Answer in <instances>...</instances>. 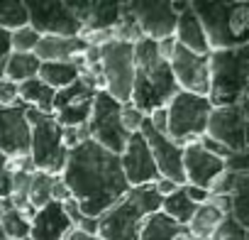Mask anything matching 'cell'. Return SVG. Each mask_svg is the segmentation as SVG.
Instances as JSON below:
<instances>
[{"instance_id": "17", "label": "cell", "mask_w": 249, "mask_h": 240, "mask_svg": "<svg viewBox=\"0 0 249 240\" xmlns=\"http://www.w3.org/2000/svg\"><path fill=\"white\" fill-rule=\"evenodd\" d=\"M120 167H122V174L127 179L130 189L149 186L159 179L152 152H149V147H147V142L140 133H132L127 138V145H124V150L120 155Z\"/></svg>"}, {"instance_id": "23", "label": "cell", "mask_w": 249, "mask_h": 240, "mask_svg": "<svg viewBox=\"0 0 249 240\" xmlns=\"http://www.w3.org/2000/svg\"><path fill=\"white\" fill-rule=\"evenodd\" d=\"M88 49L81 37H39L35 57L39 61H73Z\"/></svg>"}, {"instance_id": "43", "label": "cell", "mask_w": 249, "mask_h": 240, "mask_svg": "<svg viewBox=\"0 0 249 240\" xmlns=\"http://www.w3.org/2000/svg\"><path fill=\"white\" fill-rule=\"evenodd\" d=\"M5 169H8V157H5L3 152H0V177L5 174Z\"/></svg>"}, {"instance_id": "7", "label": "cell", "mask_w": 249, "mask_h": 240, "mask_svg": "<svg viewBox=\"0 0 249 240\" xmlns=\"http://www.w3.org/2000/svg\"><path fill=\"white\" fill-rule=\"evenodd\" d=\"M210 100L205 96H193L178 91L166 105V138L174 140L181 150L200 142L210 118Z\"/></svg>"}, {"instance_id": "16", "label": "cell", "mask_w": 249, "mask_h": 240, "mask_svg": "<svg viewBox=\"0 0 249 240\" xmlns=\"http://www.w3.org/2000/svg\"><path fill=\"white\" fill-rule=\"evenodd\" d=\"M30 120L22 103L0 108V152L8 160L30 155Z\"/></svg>"}, {"instance_id": "26", "label": "cell", "mask_w": 249, "mask_h": 240, "mask_svg": "<svg viewBox=\"0 0 249 240\" xmlns=\"http://www.w3.org/2000/svg\"><path fill=\"white\" fill-rule=\"evenodd\" d=\"M37 79L44 81L49 88L61 91L78 79V69L73 66V61H42Z\"/></svg>"}, {"instance_id": "31", "label": "cell", "mask_w": 249, "mask_h": 240, "mask_svg": "<svg viewBox=\"0 0 249 240\" xmlns=\"http://www.w3.org/2000/svg\"><path fill=\"white\" fill-rule=\"evenodd\" d=\"M230 201H232L230 216H232L242 228H249V174H242V177H239L237 189L232 191Z\"/></svg>"}, {"instance_id": "22", "label": "cell", "mask_w": 249, "mask_h": 240, "mask_svg": "<svg viewBox=\"0 0 249 240\" xmlns=\"http://www.w3.org/2000/svg\"><path fill=\"white\" fill-rule=\"evenodd\" d=\"M30 206L32 211H39L42 206L52 203V201H66L71 194L66 189V184L61 181V177H52L47 172H32L30 177Z\"/></svg>"}, {"instance_id": "9", "label": "cell", "mask_w": 249, "mask_h": 240, "mask_svg": "<svg viewBox=\"0 0 249 240\" xmlns=\"http://www.w3.org/2000/svg\"><path fill=\"white\" fill-rule=\"evenodd\" d=\"M120 108H122V103H117L105 91H98L95 100H93L90 118L86 123L88 140H93L95 145H100L103 150H107L112 155H122L124 145H127V138H130L120 123Z\"/></svg>"}, {"instance_id": "47", "label": "cell", "mask_w": 249, "mask_h": 240, "mask_svg": "<svg viewBox=\"0 0 249 240\" xmlns=\"http://www.w3.org/2000/svg\"><path fill=\"white\" fill-rule=\"evenodd\" d=\"M191 240H198V238H191Z\"/></svg>"}, {"instance_id": "37", "label": "cell", "mask_w": 249, "mask_h": 240, "mask_svg": "<svg viewBox=\"0 0 249 240\" xmlns=\"http://www.w3.org/2000/svg\"><path fill=\"white\" fill-rule=\"evenodd\" d=\"M225 169L234 172V174L247 172V152H230L227 160H225Z\"/></svg>"}, {"instance_id": "44", "label": "cell", "mask_w": 249, "mask_h": 240, "mask_svg": "<svg viewBox=\"0 0 249 240\" xmlns=\"http://www.w3.org/2000/svg\"><path fill=\"white\" fill-rule=\"evenodd\" d=\"M10 208V203H8V199H0V218L5 216V211Z\"/></svg>"}, {"instance_id": "39", "label": "cell", "mask_w": 249, "mask_h": 240, "mask_svg": "<svg viewBox=\"0 0 249 240\" xmlns=\"http://www.w3.org/2000/svg\"><path fill=\"white\" fill-rule=\"evenodd\" d=\"M181 189H183V194H186V196H188V199H191V201H193L196 206L205 203V201H208V196H210V194H208V189H200V186H191V184H183Z\"/></svg>"}, {"instance_id": "27", "label": "cell", "mask_w": 249, "mask_h": 240, "mask_svg": "<svg viewBox=\"0 0 249 240\" xmlns=\"http://www.w3.org/2000/svg\"><path fill=\"white\" fill-rule=\"evenodd\" d=\"M222 213L217 211V208H213L210 203H200L198 208H196V213L191 216V220H188V233H191V238H198V240H210L213 238V233L217 230V225L222 223Z\"/></svg>"}, {"instance_id": "10", "label": "cell", "mask_w": 249, "mask_h": 240, "mask_svg": "<svg viewBox=\"0 0 249 240\" xmlns=\"http://www.w3.org/2000/svg\"><path fill=\"white\" fill-rule=\"evenodd\" d=\"M95 88L86 79H76L71 86L61 88L54 93V105H52V118L61 128H81L88 123L93 100H95Z\"/></svg>"}, {"instance_id": "34", "label": "cell", "mask_w": 249, "mask_h": 240, "mask_svg": "<svg viewBox=\"0 0 249 240\" xmlns=\"http://www.w3.org/2000/svg\"><path fill=\"white\" fill-rule=\"evenodd\" d=\"M144 113H140L130 100L127 103H122V108H120V123H122V128H124V133L127 135H132V133H140V128H142V123H144Z\"/></svg>"}, {"instance_id": "15", "label": "cell", "mask_w": 249, "mask_h": 240, "mask_svg": "<svg viewBox=\"0 0 249 240\" xmlns=\"http://www.w3.org/2000/svg\"><path fill=\"white\" fill-rule=\"evenodd\" d=\"M127 13L135 18L142 37L152 40V42H161L166 37H174L176 30V13L171 8V3H124Z\"/></svg>"}, {"instance_id": "33", "label": "cell", "mask_w": 249, "mask_h": 240, "mask_svg": "<svg viewBox=\"0 0 249 240\" xmlns=\"http://www.w3.org/2000/svg\"><path fill=\"white\" fill-rule=\"evenodd\" d=\"M37 42H39V35H37L30 25H25V27L10 32V47H13V52H18V54H35Z\"/></svg>"}, {"instance_id": "4", "label": "cell", "mask_w": 249, "mask_h": 240, "mask_svg": "<svg viewBox=\"0 0 249 240\" xmlns=\"http://www.w3.org/2000/svg\"><path fill=\"white\" fill-rule=\"evenodd\" d=\"M196 18L203 25L208 49L225 52L239 49L249 42V3L232 0V3H191Z\"/></svg>"}, {"instance_id": "20", "label": "cell", "mask_w": 249, "mask_h": 240, "mask_svg": "<svg viewBox=\"0 0 249 240\" xmlns=\"http://www.w3.org/2000/svg\"><path fill=\"white\" fill-rule=\"evenodd\" d=\"M69 228H71V220L64 213L61 203L52 201V203L42 206L39 211H35L32 225H30V238L32 240H61Z\"/></svg>"}, {"instance_id": "32", "label": "cell", "mask_w": 249, "mask_h": 240, "mask_svg": "<svg viewBox=\"0 0 249 240\" xmlns=\"http://www.w3.org/2000/svg\"><path fill=\"white\" fill-rule=\"evenodd\" d=\"M30 225H32V218L15 211V208H8L5 216L0 218V230L8 240H22V238H30Z\"/></svg>"}, {"instance_id": "30", "label": "cell", "mask_w": 249, "mask_h": 240, "mask_svg": "<svg viewBox=\"0 0 249 240\" xmlns=\"http://www.w3.org/2000/svg\"><path fill=\"white\" fill-rule=\"evenodd\" d=\"M27 25V5L22 0H0V30L15 32Z\"/></svg>"}, {"instance_id": "41", "label": "cell", "mask_w": 249, "mask_h": 240, "mask_svg": "<svg viewBox=\"0 0 249 240\" xmlns=\"http://www.w3.org/2000/svg\"><path fill=\"white\" fill-rule=\"evenodd\" d=\"M157 49H159V57H161L164 61H171V57H174V52H176V40H174V37H166V40L157 42Z\"/></svg>"}, {"instance_id": "35", "label": "cell", "mask_w": 249, "mask_h": 240, "mask_svg": "<svg viewBox=\"0 0 249 240\" xmlns=\"http://www.w3.org/2000/svg\"><path fill=\"white\" fill-rule=\"evenodd\" d=\"M210 240H247V228H242L232 216H225Z\"/></svg>"}, {"instance_id": "6", "label": "cell", "mask_w": 249, "mask_h": 240, "mask_svg": "<svg viewBox=\"0 0 249 240\" xmlns=\"http://www.w3.org/2000/svg\"><path fill=\"white\" fill-rule=\"evenodd\" d=\"M30 120V160L35 172H47L52 177H61L69 150L61 138V125L47 113H39L35 108H27Z\"/></svg>"}, {"instance_id": "3", "label": "cell", "mask_w": 249, "mask_h": 240, "mask_svg": "<svg viewBox=\"0 0 249 240\" xmlns=\"http://www.w3.org/2000/svg\"><path fill=\"white\" fill-rule=\"evenodd\" d=\"M161 211V196L154 186H137L120 196L105 213L98 216L100 240H137L149 216Z\"/></svg>"}, {"instance_id": "18", "label": "cell", "mask_w": 249, "mask_h": 240, "mask_svg": "<svg viewBox=\"0 0 249 240\" xmlns=\"http://www.w3.org/2000/svg\"><path fill=\"white\" fill-rule=\"evenodd\" d=\"M222 169H225V162L213 157L210 152H205L198 142L183 147V177H186V184L208 189L213 184V179Z\"/></svg>"}, {"instance_id": "28", "label": "cell", "mask_w": 249, "mask_h": 240, "mask_svg": "<svg viewBox=\"0 0 249 240\" xmlns=\"http://www.w3.org/2000/svg\"><path fill=\"white\" fill-rule=\"evenodd\" d=\"M39 59L35 57V54H18V52H13L10 54V59H8V64H5V74H3V79H10L13 83H25V81H30V79H37V71H39Z\"/></svg>"}, {"instance_id": "8", "label": "cell", "mask_w": 249, "mask_h": 240, "mask_svg": "<svg viewBox=\"0 0 249 240\" xmlns=\"http://www.w3.org/2000/svg\"><path fill=\"white\" fill-rule=\"evenodd\" d=\"M98 61L103 91L112 96L117 103H127L135 79V44L110 40L103 47H98Z\"/></svg>"}, {"instance_id": "11", "label": "cell", "mask_w": 249, "mask_h": 240, "mask_svg": "<svg viewBox=\"0 0 249 240\" xmlns=\"http://www.w3.org/2000/svg\"><path fill=\"white\" fill-rule=\"evenodd\" d=\"M205 138L225 145L230 152H247V100L213 108L205 125Z\"/></svg>"}, {"instance_id": "14", "label": "cell", "mask_w": 249, "mask_h": 240, "mask_svg": "<svg viewBox=\"0 0 249 240\" xmlns=\"http://www.w3.org/2000/svg\"><path fill=\"white\" fill-rule=\"evenodd\" d=\"M169 66H171V74H174L178 91L208 98V86H210L208 54H193V52L176 44V52H174Z\"/></svg>"}, {"instance_id": "21", "label": "cell", "mask_w": 249, "mask_h": 240, "mask_svg": "<svg viewBox=\"0 0 249 240\" xmlns=\"http://www.w3.org/2000/svg\"><path fill=\"white\" fill-rule=\"evenodd\" d=\"M174 40L178 47L193 52V54H210L208 49V40H205V32H203V25L200 20L196 18L191 3L186 5V10H181L176 15V30H174Z\"/></svg>"}, {"instance_id": "40", "label": "cell", "mask_w": 249, "mask_h": 240, "mask_svg": "<svg viewBox=\"0 0 249 240\" xmlns=\"http://www.w3.org/2000/svg\"><path fill=\"white\" fill-rule=\"evenodd\" d=\"M152 186H154V191H157L161 199H164V196H171L174 191H178V189H181L176 181H171V179H164V177H159V179H157Z\"/></svg>"}, {"instance_id": "5", "label": "cell", "mask_w": 249, "mask_h": 240, "mask_svg": "<svg viewBox=\"0 0 249 240\" xmlns=\"http://www.w3.org/2000/svg\"><path fill=\"white\" fill-rule=\"evenodd\" d=\"M210 86L208 100L213 108L234 105L247 100L249 91V47L210 52Z\"/></svg>"}, {"instance_id": "1", "label": "cell", "mask_w": 249, "mask_h": 240, "mask_svg": "<svg viewBox=\"0 0 249 240\" xmlns=\"http://www.w3.org/2000/svg\"><path fill=\"white\" fill-rule=\"evenodd\" d=\"M61 181L78 201L81 213L88 218H98L130 191L120 167V155L103 150L93 140L78 142L73 150H69Z\"/></svg>"}, {"instance_id": "45", "label": "cell", "mask_w": 249, "mask_h": 240, "mask_svg": "<svg viewBox=\"0 0 249 240\" xmlns=\"http://www.w3.org/2000/svg\"><path fill=\"white\" fill-rule=\"evenodd\" d=\"M0 240H8V238H5V235H3V230H0Z\"/></svg>"}, {"instance_id": "19", "label": "cell", "mask_w": 249, "mask_h": 240, "mask_svg": "<svg viewBox=\"0 0 249 240\" xmlns=\"http://www.w3.org/2000/svg\"><path fill=\"white\" fill-rule=\"evenodd\" d=\"M81 32H112L120 20V3H69Z\"/></svg>"}, {"instance_id": "46", "label": "cell", "mask_w": 249, "mask_h": 240, "mask_svg": "<svg viewBox=\"0 0 249 240\" xmlns=\"http://www.w3.org/2000/svg\"><path fill=\"white\" fill-rule=\"evenodd\" d=\"M22 240H32V238H22Z\"/></svg>"}, {"instance_id": "13", "label": "cell", "mask_w": 249, "mask_h": 240, "mask_svg": "<svg viewBox=\"0 0 249 240\" xmlns=\"http://www.w3.org/2000/svg\"><path fill=\"white\" fill-rule=\"evenodd\" d=\"M140 135L144 138V142H147V147L152 152V160L157 164L159 177L171 179L178 186H183L186 184V177H183V150L174 140H169L164 133L154 130L149 125V118H144V123L140 128Z\"/></svg>"}, {"instance_id": "2", "label": "cell", "mask_w": 249, "mask_h": 240, "mask_svg": "<svg viewBox=\"0 0 249 240\" xmlns=\"http://www.w3.org/2000/svg\"><path fill=\"white\" fill-rule=\"evenodd\" d=\"M176 93L178 86L174 81L171 66L159 57L157 42L147 37L135 42V79H132L130 103L140 113L149 115L152 110L166 108Z\"/></svg>"}, {"instance_id": "42", "label": "cell", "mask_w": 249, "mask_h": 240, "mask_svg": "<svg viewBox=\"0 0 249 240\" xmlns=\"http://www.w3.org/2000/svg\"><path fill=\"white\" fill-rule=\"evenodd\" d=\"M61 240H100V238H98V235H86V233H81V230H76V228L71 225Z\"/></svg>"}, {"instance_id": "36", "label": "cell", "mask_w": 249, "mask_h": 240, "mask_svg": "<svg viewBox=\"0 0 249 240\" xmlns=\"http://www.w3.org/2000/svg\"><path fill=\"white\" fill-rule=\"evenodd\" d=\"M20 103V86L10 79H0V108H10Z\"/></svg>"}, {"instance_id": "12", "label": "cell", "mask_w": 249, "mask_h": 240, "mask_svg": "<svg viewBox=\"0 0 249 240\" xmlns=\"http://www.w3.org/2000/svg\"><path fill=\"white\" fill-rule=\"evenodd\" d=\"M27 5V25L39 37H78L81 25L73 18L69 3H44L30 0Z\"/></svg>"}, {"instance_id": "29", "label": "cell", "mask_w": 249, "mask_h": 240, "mask_svg": "<svg viewBox=\"0 0 249 240\" xmlns=\"http://www.w3.org/2000/svg\"><path fill=\"white\" fill-rule=\"evenodd\" d=\"M196 208L198 206L183 194V189H178L171 196H164L161 199V213L166 218H171L174 223H178V225H188V220L196 213Z\"/></svg>"}, {"instance_id": "24", "label": "cell", "mask_w": 249, "mask_h": 240, "mask_svg": "<svg viewBox=\"0 0 249 240\" xmlns=\"http://www.w3.org/2000/svg\"><path fill=\"white\" fill-rule=\"evenodd\" d=\"M137 240H191V233L186 225L174 223L171 218H166L159 211V213L149 216V220L144 223Z\"/></svg>"}, {"instance_id": "25", "label": "cell", "mask_w": 249, "mask_h": 240, "mask_svg": "<svg viewBox=\"0 0 249 240\" xmlns=\"http://www.w3.org/2000/svg\"><path fill=\"white\" fill-rule=\"evenodd\" d=\"M54 88H49L44 81L39 79H30L25 83H20V103L25 108H35L39 113L52 115V105H54Z\"/></svg>"}, {"instance_id": "38", "label": "cell", "mask_w": 249, "mask_h": 240, "mask_svg": "<svg viewBox=\"0 0 249 240\" xmlns=\"http://www.w3.org/2000/svg\"><path fill=\"white\" fill-rule=\"evenodd\" d=\"M10 54H13V47H10V32L0 30V79H3V74H5V64H8Z\"/></svg>"}]
</instances>
